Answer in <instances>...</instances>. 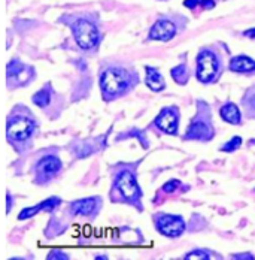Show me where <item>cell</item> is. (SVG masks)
Wrapping results in <instances>:
<instances>
[{
  "mask_svg": "<svg viewBox=\"0 0 255 260\" xmlns=\"http://www.w3.org/2000/svg\"><path fill=\"white\" fill-rule=\"evenodd\" d=\"M100 87L106 98H114L120 94L127 87V77L123 71L111 68L104 71L100 78Z\"/></svg>",
  "mask_w": 255,
  "mask_h": 260,
  "instance_id": "1",
  "label": "cell"
},
{
  "mask_svg": "<svg viewBox=\"0 0 255 260\" xmlns=\"http://www.w3.org/2000/svg\"><path fill=\"white\" fill-rule=\"evenodd\" d=\"M74 30V36L77 44L84 48V50H90L93 47L97 45L99 42V30L93 23L87 21V20H78L72 26Z\"/></svg>",
  "mask_w": 255,
  "mask_h": 260,
  "instance_id": "2",
  "label": "cell"
},
{
  "mask_svg": "<svg viewBox=\"0 0 255 260\" xmlns=\"http://www.w3.org/2000/svg\"><path fill=\"white\" fill-rule=\"evenodd\" d=\"M218 57L212 51H202L197 57V79L210 82L218 74Z\"/></svg>",
  "mask_w": 255,
  "mask_h": 260,
  "instance_id": "3",
  "label": "cell"
},
{
  "mask_svg": "<svg viewBox=\"0 0 255 260\" xmlns=\"http://www.w3.org/2000/svg\"><path fill=\"white\" fill-rule=\"evenodd\" d=\"M34 129V124L31 120L24 117H14L8 123V136L14 141H24L27 139Z\"/></svg>",
  "mask_w": 255,
  "mask_h": 260,
  "instance_id": "4",
  "label": "cell"
},
{
  "mask_svg": "<svg viewBox=\"0 0 255 260\" xmlns=\"http://www.w3.org/2000/svg\"><path fill=\"white\" fill-rule=\"evenodd\" d=\"M158 232L170 238H176L184 232L185 223L178 215H160L157 220Z\"/></svg>",
  "mask_w": 255,
  "mask_h": 260,
  "instance_id": "5",
  "label": "cell"
},
{
  "mask_svg": "<svg viewBox=\"0 0 255 260\" xmlns=\"http://www.w3.org/2000/svg\"><path fill=\"white\" fill-rule=\"evenodd\" d=\"M155 126L166 133L175 135L178 129V114L172 108H166L160 112V115L155 118Z\"/></svg>",
  "mask_w": 255,
  "mask_h": 260,
  "instance_id": "6",
  "label": "cell"
},
{
  "mask_svg": "<svg viewBox=\"0 0 255 260\" xmlns=\"http://www.w3.org/2000/svg\"><path fill=\"white\" fill-rule=\"evenodd\" d=\"M117 187H118V190L121 191V194L126 199L131 201V199H134V198L139 196V187H137L136 178L128 171L121 172V175L118 177V181H117Z\"/></svg>",
  "mask_w": 255,
  "mask_h": 260,
  "instance_id": "7",
  "label": "cell"
},
{
  "mask_svg": "<svg viewBox=\"0 0 255 260\" xmlns=\"http://www.w3.org/2000/svg\"><path fill=\"white\" fill-rule=\"evenodd\" d=\"M175 33H176V27L173 23L167 20H160L151 28L150 38L155 41H170L175 36Z\"/></svg>",
  "mask_w": 255,
  "mask_h": 260,
  "instance_id": "8",
  "label": "cell"
},
{
  "mask_svg": "<svg viewBox=\"0 0 255 260\" xmlns=\"http://www.w3.org/2000/svg\"><path fill=\"white\" fill-rule=\"evenodd\" d=\"M57 205H60V199H58V198H51V199H48V201H45V202L36 205V207H30V208H26L24 211H21L20 215H18V220H26L28 217H33L34 214H38V212L42 211V209L51 211V209L55 208Z\"/></svg>",
  "mask_w": 255,
  "mask_h": 260,
  "instance_id": "9",
  "label": "cell"
},
{
  "mask_svg": "<svg viewBox=\"0 0 255 260\" xmlns=\"http://www.w3.org/2000/svg\"><path fill=\"white\" fill-rule=\"evenodd\" d=\"M188 139H200V141H206V139H210L212 138V130L207 124L204 123H194L191 124L188 130H187V135H185Z\"/></svg>",
  "mask_w": 255,
  "mask_h": 260,
  "instance_id": "10",
  "label": "cell"
},
{
  "mask_svg": "<svg viewBox=\"0 0 255 260\" xmlns=\"http://www.w3.org/2000/svg\"><path fill=\"white\" fill-rule=\"evenodd\" d=\"M230 69L234 72H252L255 71V61L246 55H237L230 61Z\"/></svg>",
  "mask_w": 255,
  "mask_h": 260,
  "instance_id": "11",
  "label": "cell"
},
{
  "mask_svg": "<svg viewBox=\"0 0 255 260\" xmlns=\"http://www.w3.org/2000/svg\"><path fill=\"white\" fill-rule=\"evenodd\" d=\"M99 201L96 198H88V199H81V201H77L75 204L70 205L72 208V212L74 214H79V215H88L91 214L96 207H97Z\"/></svg>",
  "mask_w": 255,
  "mask_h": 260,
  "instance_id": "12",
  "label": "cell"
},
{
  "mask_svg": "<svg viewBox=\"0 0 255 260\" xmlns=\"http://www.w3.org/2000/svg\"><path fill=\"white\" fill-rule=\"evenodd\" d=\"M61 168V161L54 156L44 157L39 163H38V171H41L45 175H52L55 172H58V169Z\"/></svg>",
  "mask_w": 255,
  "mask_h": 260,
  "instance_id": "13",
  "label": "cell"
},
{
  "mask_svg": "<svg viewBox=\"0 0 255 260\" xmlns=\"http://www.w3.org/2000/svg\"><path fill=\"white\" fill-rule=\"evenodd\" d=\"M147 85L154 90V91H161L164 88V79L161 77V74L154 69V68H147Z\"/></svg>",
  "mask_w": 255,
  "mask_h": 260,
  "instance_id": "14",
  "label": "cell"
},
{
  "mask_svg": "<svg viewBox=\"0 0 255 260\" xmlns=\"http://www.w3.org/2000/svg\"><path fill=\"white\" fill-rule=\"evenodd\" d=\"M220 112H221L223 120L230 123V124H239L240 123V112H239V108L234 104L224 105Z\"/></svg>",
  "mask_w": 255,
  "mask_h": 260,
  "instance_id": "15",
  "label": "cell"
},
{
  "mask_svg": "<svg viewBox=\"0 0 255 260\" xmlns=\"http://www.w3.org/2000/svg\"><path fill=\"white\" fill-rule=\"evenodd\" d=\"M33 104L38 105V106H47V105L50 104V93H48V90L44 88V90L38 91L33 96Z\"/></svg>",
  "mask_w": 255,
  "mask_h": 260,
  "instance_id": "16",
  "label": "cell"
},
{
  "mask_svg": "<svg viewBox=\"0 0 255 260\" xmlns=\"http://www.w3.org/2000/svg\"><path fill=\"white\" fill-rule=\"evenodd\" d=\"M172 77L173 79L179 82V84H185L187 82V78H188V74H187V68L184 64H180L178 68H175L172 71Z\"/></svg>",
  "mask_w": 255,
  "mask_h": 260,
  "instance_id": "17",
  "label": "cell"
},
{
  "mask_svg": "<svg viewBox=\"0 0 255 260\" xmlns=\"http://www.w3.org/2000/svg\"><path fill=\"white\" fill-rule=\"evenodd\" d=\"M30 74H31V71L27 69L26 66H18V71L14 72L12 75H14V78L18 79V84H24L27 79L30 78Z\"/></svg>",
  "mask_w": 255,
  "mask_h": 260,
  "instance_id": "18",
  "label": "cell"
},
{
  "mask_svg": "<svg viewBox=\"0 0 255 260\" xmlns=\"http://www.w3.org/2000/svg\"><path fill=\"white\" fill-rule=\"evenodd\" d=\"M240 144H242V139L239 136H234L230 142H227L226 145L221 147V150L223 151H234V150H237L240 147Z\"/></svg>",
  "mask_w": 255,
  "mask_h": 260,
  "instance_id": "19",
  "label": "cell"
},
{
  "mask_svg": "<svg viewBox=\"0 0 255 260\" xmlns=\"http://www.w3.org/2000/svg\"><path fill=\"white\" fill-rule=\"evenodd\" d=\"M185 259H209V254L206 251H202V250H196V251H191L185 256Z\"/></svg>",
  "mask_w": 255,
  "mask_h": 260,
  "instance_id": "20",
  "label": "cell"
},
{
  "mask_svg": "<svg viewBox=\"0 0 255 260\" xmlns=\"http://www.w3.org/2000/svg\"><path fill=\"white\" fill-rule=\"evenodd\" d=\"M197 3L206 5V8H212V6H213V2H212V0H187V2H185V6H187V8H194Z\"/></svg>",
  "mask_w": 255,
  "mask_h": 260,
  "instance_id": "21",
  "label": "cell"
},
{
  "mask_svg": "<svg viewBox=\"0 0 255 260\" xmlns=\"http://www.w3.org/2000/svg\"><path fill=\"white\" fill-rule=\"evenodd\" d=\"M178 185H179V181H175V180H173V181L166 182V185L163 187V190H164L166 193H172Z\"/></svg>",
  "mask_w": 255,
  "mask_h": 260,
  "instance_id": "22",
  "label": "cell"
},
{
  "mask_svg": "<svg viewBox=\"0 0 255 260\" xmlns=\"http://www.w3.org/2000/svg\"><path fill=\"white\" fill-rule=\"evenodd\" d=\"M48 259L52 260V259H67L66 257V254L64 253H61V251H52L51 254L48 256Z\"/></svg>",
  "mask_w": 255,
  "mask_h": 260,
  "instance_id": "23",
  "label": "cell"
},
{
  "mask_svg": "<svg viewBox=\"0 0 255 260\" xmlns=\"http://www.w3.org/2000/svg\"><path fill=\"white\" fill-rule=\"evenodd\" d=\"M245 36H248V38H255V28L254 30H248V31H245Z\"/></svg>",
  "mask_w": 255,
  "mask_h": 260,
  "instance_id": "24",
  "label": "cell"
},
{
  "mask_svg": "<svg viewBox=\"0 0 255 260\" xmlns=\"http://www.w3.org/2000/svg\"><path fill=\"white\" fill-rule=\"evenodd\" d=\"M252 106L255 108V96H254V99H252Z\"/></svg>",
  "mask_w": 255,
  "mask_h": 260,
  "instance_id": "25",
  "label": "cell"
}]
</instances>
